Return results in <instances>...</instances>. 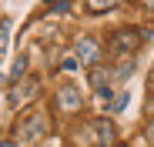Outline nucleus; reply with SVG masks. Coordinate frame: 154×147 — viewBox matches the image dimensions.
Wrapping results in <instances>:
<instances>
[{
  "label": "nucleus",
  "instance_id": "20e7f679",
  "mask_svg": "<svg viewBox=\"0 0 154 147\" xmlns=\"http://www.w3.org/2000/svg\"><path fill=\"white\" fill-rule=\"evenodd\" d=\"M111 47H114L117 54L137 50V47H141V30H134V27H131V30H127V27H124V30H117V34H114V44H111Z\"/></svg>",
  "mask_w": 154,
  "mask_h": 147
},
{
  "label": "nucleus",
  "instance_id": "f8f14e48",
  "mask_svg": "<svg viewBox=\"0 0 154 147\" xmlns=\"http://www.w3.org/2000/svg\"><path fill=\"white\" fill-rule=\"evenodd\" d=\"M4 44H10V20L4 17Z\"/></svg>",
  "mask_w": 154,
  "mask_h": 147
},
{
  "label": "nucleus",
  "instance_id": "0eeeda50",
  "mask_svg": "<svg viewBox=\"0 0 154 147\" xmlns=\"http://www.w3.org/2000/svg\"><path fill=\"white\" fill-rule=\"evenodd\" d=\"M111 7H117V0H87V10H91V14H100V10H111Z\"/></svg>",
  "mask_w": 154,
  "mask_h": 147
},
{
  "label": "nucleus",
  "instance_id": "1a4fd4ad",
  "mask_svg": "<svg viewBox=\"0 0 154 147\" xmlns=\"http://www.w3.org/2000/svg\"><path fill=\"white\" fill-rule=\"evenodd\" d=\"M124 104H127V94H117V97H114V104H111V110H121Z\"/></svg>",
  "mask_w": 154,
  "mask_h": 147
},
{
  "label": "nucleus",
  "instance_id": "423d86ee",
  "mask_svg": "<svg viewBox=\"0 0 154 147\" xmlns=\"http://www.w3.org/2000/svg\"><path fill=\"white\" fill-rule=\"evenodd\" d=\"M94 137L100 140V147H114V124H111L107 117L94 120Z\"/></svg>",
  "mask_w": 154,
  "mask_h": 147
},
{
  "label": "nucleus",
  "instance_id": "9d476101",
  "mask_svg": "<svg viewBox=\"0 0 154 147\" xmlns=\"http://www.w3.org/2000/svg\"><path fill=\"white\" fill-rule=\"evenodd\" d=\"M144 137H147V144H151V147H154V120H151V124H147V127H144Z\"/></svg>",
  "mask_w": 154,
  "mask_h": 147
},
{
  "label": "nucleus",
  "instance_id": "39448f33",
  "mask_svg": "<svg viewBox=\"0 0 154 147\" xmlns=\"http://www.w3.org/2000/svg\"><path fill=\"white\" fill-rule=\"evenodd\" d=\"M81 104H84V97L77 94L74 87H64V90L57 94V107L67 110V114H77V110H81Z\"/></svg>",
  "mask_w": 154,
  "mask_h": 147
},
{
  "label": "nucleus",
  "instance_id": "f257e3e1",
  "mask_svg": "<svg viewBox=\"0 0 154 147\" xmlns=\"http://www.w3.org/2000/svg\"><path fill=\"white\" fill-rule=\"evenodd\" d=\"M37 94H40V80H37V77H27V80H20V84L10 87V97H7V100H10L14 107H20V104H30Z\"/></svg>",
  "mask_w": 154,
  "mask_h": 147
},
{
  "label": "nucleus",
  "instance_id": "9b49d317",
  "mask_svg": "<svg viewBox=\"0 0 154 147\" xmlns=\"http://www.w3.org/2000/svg\"><path fill=\"white\" fill-rule=\"evenodd\" d=\"M77 64H81L77 57H67V60H64V70H77Z\"/></svg>",
  "mask_w": 154,
  "mask_h": 147
},
{
  "label": "nucleus",
  "instance_id": "6e6552de",
  "mask_svg": "<svg viewBox=\"0 0 154 147\" xmlns=\"http://www.w3.org/2000/svg\"><path fill=\"white\" fill-rule=\"evenodd\" d=\"M131 70H134V64H131V60H124V64L117 67V74H114V77H117V80H124V77H127Z\"/></svg>",
  "mask_w": 154,
  "mask_h": 147
},
{
  "label": "nucleus",
  "instance_id": "f03ea898",
  "mask_svg": "<svg viewBox=\"0 0 154 147\" xmlns=\"http://www.w3.org/2000/svg\"><path fill=\"white\" fill-rule=\"evenodd\" d=\"M44 130H47V120L37 114V117H27V120L17 127V137H20L23 144H34V140H40V137H44Z\"/></svg>",
  "mask_w": 154,
  "mask_h": 147
},
{
  "label": "nucleus",
  "instance_id": "ddd939ff",
  "mask_svg": "<svg viewBox=\"0 0 154 147\" xmlns=\"http://www.w3.org/2000/svg\"><path fill=\"white\" fill-rule=\"evenodd\" d=\"M144 7H147V10H154V0H144Z\"/></svg>",
  "mask_w": 154,
  "mask_h": 147
},
{
  "label": "nucleus",
  "instance_id": "4468645a",
  "mask_svg": "<svg viewBox=\"0 0 154 147\" xmlns=\"http://www.w3.org/2000/svg\"><path fill=\"white\" fill-rule=\"evenodd\" d=\"M4 147H14V144H10V140H4Z\"/></svg>",
  "mask_w": 154,
  "mask_h": 147
},
{
  "label": "nucleus",
  "instance_id": "7ed1b4c3",
  "mask_svg": "<svg viewBox=\"0 0 154 147\" xmlns=\"http://www.w3.org/2000/svg\"><path fill=\"white\" fill-rule=\"evenodd\" d=\"M74 57L81 60L84 67H94V64H97V57H100L97 40H94V37H81V40H77V47H74Z\"/></svg>",
  "mask_w": 154,
  "mask_h": 147
}]
</instances>
